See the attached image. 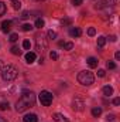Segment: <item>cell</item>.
Instances as JSON below:
<instances>
[{"instance_id": "cell-1", "label": "cell", "mask_w": 120, "mask_h": 122, "mask_svg": "<svg viewBox=\"0 0 120 122\" xmlns=\"http://www.w3.org/2000/svg\"><path fill=\"white\" fill-rule=\"evenodd\" d=\"M34 104H35V94L32 91H24L21 94V97L18 98V101L16 102V111L24 112L28 108L34 107Z\"/></svg>"}, {"instance_id": "cell-2", "label": "cell", "mask_w": 120, "mask_h": 122, "mask_svg": "<svg viewBox=\"0 0 120 122\" xmlns=\"http://www.w3.org/2000/svg\"><path fill=\"white\" fill-rule=\"evenodd\" d=\"M0 74H1V78H3L4 81H13V80L17 78V75H18V70H17L14 65L7 64V65L1 67Z\"/></svg>"}, {"instance_id": "cell-3", "label": "cell", "mask_w": 120, "mask_h": 122, "mask_svg": "<svg viewBox=\"0 0 120 122\" xmlns=\"http://www.w3.org/2000/svg\"><path fill=\"white\" fill-rule=\"evenodd\" d=\"M78 81H79V84H82L85 87H89L95 82V77L90 71H81L78 74Z\"/></svg>"}, {"instance_id": "cell-4", "label": "cell", "mask_w": 120, "mask_h": 122, "mask_svg": "<svg viewBox=\"0 0 120 122\" xmlns=\"http://www.w3.org/2000/svg\"><path fill=\"white\" fill-rule=\"evenodd\" d=\"M40 101H41V104L44 107L51 105L52 104V94L48 92V91H41V94H40Z\"/></svg>"}, {"instance_id": "cell-5", "label": "cell", "mask_w": 120, "mask_h": 122, "mask_svg": "<svg viewBox=\"0 0 120 122\" xmlns=\"http://www.w3.org/2000/svg\"><path fill=\"white\" fill-rule=\"evenodd\" d=\"M35 46H37V50L41 53V51H44V50L48 48V41H47V38L37 37V38H35Z\"/></svg>"}, {"instance_id": "cell-6", "label": "cell", "mask_w": 120, "mask_h": 122, "mask_svg": "<svg viewBox=\"0 0 120 122\" xmlns=\"http://www.w3.org/2000/svg\"><path fill=\"white\" fill-rule=\"evenodd\" d=\"M72 108L75 109V111H83V108H85V102H83V99H81L79 97H75L74 99H72Z\"/></svg>"}, {"instance_id": "cell-7", "label": "cell", "mask_w": 120, "mask_h": 122, "mask_svg": "<svg viewBox=\"0 0 120 122\" xmlns=\"http://www.w3.org/2000/svg\"><path fill=\"white\" fill-rule=\"evenodd\" d=\"M117 3V0H102L99 4H96V9H102V7H113Z\"/></svg>"}, {"instance_id": "cell-8", "label": "cell", "mask_w": 120, "mask_h": 122, "mask_svg": "<svg viewBox=\"0 0 120 122\" xmlns=\"http://www.w3.org/2000/svg\"><path fill=\"white\" fill-rule=\"evenodd\" d=\"M9 108H10V104H9L7 98L3 94H0V111H7Z\"/></svg>"}, {"instance_id": "cell-9", "label": "cell", "mask_w": 120, "mask_h": 122, "mask_svg": "<svg viewBox=\"0 0 120 122\" xmlns=\"http://www.w3.org/2000/svg\"><path fill=\"white\" fill-rule=\"evenodd\" d=\"M69 36L71 37H79V36H82V30L79 27H71L69 29Z\"/></svg>"}, {"instance_id": "cell-10", "label": "cell", "mask_w": 120, "mask_h": 122, "mask_svg": "<svg viewBox=\"0 0 120 122\" xmlns=\"http://www.w3.org/2000/svg\"><path fill=\"white\" fill-rule=\"evenodd\" d=\"M10 30H11V21H10V20L3 21V23H1V31H3V33H9Z\"/></svg>"}, {"instance_id": "cell-11", "label": "cell", "mask_w": 120, "mask_h": 122, "mask_svg": "<svg viewBox=\"0 0 120 122\" xmlns=\"http://www.w3.org/2000/svg\"><path fill=\"white\" fill-rule=\"evenodd\" d=\"M23 121L24 122H38V118H37L35 114H27V115L23 118Z\"/></svg>"}, {"instance_id": "cell-12", "label": "cell", "mask_w": 120, "mask_h": 122, "mask_svg": "<svg viewBox=\"0 0 120 122\" xmlns=\"http://www.w3.org/2000/svg\"><path fill=\"white\" fill-rule=\"evenodd\" d=\"M52 118H54V121L55 122H69L68 121V118H66L65 115H62V114H54Z\"/></svg>"}, {"instance_id": "cell-13", "label": "cell", "mask_w": 120, "mask_h": 122, "mask_svg": "<svg viewBox=\"0 0 120 122\" xmlns=\"http://www.w3.org/2000/svg\"><path fill=\"white\" fill-rule=\"evenodd\" d=\"M26 61H27L28 64H32V62L35 61V53H31V51H28V53L26 54Z\"/></svg>"}, {"instance_id": "cell-14", "label": "cell", "mask_w": 120, "mask_h": 122, "mask_svg": "<svg viewBox=\"0 0 120 122\" xmlns=\"http://www.w3.org/2000/svg\"><path fill=\"white\" fill-rule=\"evenodd\" d=\"M97 62H99V61L96 60L95 57H89V58H88V65H89L90 68H96V67H97Z\"/></svg>"}, {"instance_id": "cell-15", "label": "cell", "mask_w": 120, "mask_h": 122, "mask_svg": "<svg viewBox=\"0 0 120 122\" xmlns=\"http://www.w3.org/2000/svg\"><path fill=\"white\" fill-rule=\"evenodd\" d=\"M92 115H93L95 118L100 117V115H102V108H100V107H95V108H92Z\"/></svg>"}, {"instance_id": "cell-16", "label": "cell", "mask_w": 120, "mask_h": 122, "mask_svg": "<svg viewBox=\"0 0 120 122\" xmlns=\"http://www.w3.org/2000/svg\"><path fill=\"white\" fill-rule=\"evenodd\" d=\"M103 94H105L106 97H110V95L113 94V88H112L110 85H106V87H103Z\"/></svg>"}, {"instance_id": "cell-17", "label": "cell", "mask_w": 120, "mask_h": 122, "mask_svg": "<svg viewBox=\"0 0 120 122\" xmlns=\"http://www.w3.org/2000/svg\"><path fill=\"white\" fill-rule=\"evenodd\" d=\"M105 44H106V37H103V36L97 37V47H99V48H102Z\"/></svg>"}, {"instance_id": "cell-18", "label": "cell", "mask_w": 120, "mask_h": 122, "mask_svg": "<svg viewBox=\"0 0 120 122\" xmlns=\"http://www.w3.org/2000/svg\"><path fill=\"white\" fill-rule=\"evenodd\" d=\"M44 24H45V23H44V20H42V19H37L34 26H35L37 29H42V27H44Z\"/></svg>"}, {"instance_id": "cell-19", "label": "cell", "mask_w": 120, "mask_h": 122, "mask_svg": "<svg viewBox=\"0 0 120 122\" xmlns=\"http://www.w3.org/2000/svg\"><path fill=\"white\" fill-rule=\"evenodd\" d=\"M10 51H11V54H14V56H20V54H21V50H20L17 46H13Z\"/></svg>"}, {"instance_id": "cell-20", "label": "cell", "mask_w": 120, "mask_h": 122, "mask_svg": "<svg viewBox=\"0 0 120 122\" xmlns=\"http://www.w3.org/2000/svg\"><path fill=\"white\" fill-rule=\"evenodd\" d=\"M30 47H31L30 40H24V41H23V48H24V50H30Z\"/></svg>"}, {"instance_id": "cell-21", "label": "cell", "mask_w": 120, "mask_h": 122, "mask_svg": "<svg viewBox=\"0 0 120 122\" xmlns=\"http://www.w3.org/2000/svg\"><path fill=\"white\" fill-rule=\"evenodd\" d=\"M4 13H6V4H4L3 1H0V17H1Z\"/></svg>"}, {"instance_id": "cell-22", "label": "cell", "mask_w": 120, "mask_h": 122, "mask_svg": "<svg viewBox=\"0 0 120 122\" xmlns=\"http://www.w3.org/2000/svg\"><path fill=\"white\" fill-rule=\"evenodd\" d=\"M13 7H14L16 10L21 9V1H20V0H16V1H13Z\"/></svg>"}, {"instance_id": "cell-23", "label": "cell", "mask_w": 120, "mask_h": 122, "mask_svg": "<svg viewBox=\"0 0 120 122\" xmlns=\"http://www.w3.org/2000/svg\"><path fill=\"white\" fill-rule=\"evenodd\" d=\"M106 67H107L109 70H115V68H116V64H115L113 61H107V62H106Z\"/></svg>"}, {"instance_id": "cell-24", "label": "cell", "mask_w": 120, "mask_h": 122, "mask_svg": "<svg viewBox=\"0 0 120 122\" xmlns=\"http://www.w3.org/2000/svg\"><path fill=\"white\" fill-rule=\"evenodd\" d=\"M21 29H23V31H31L32 30V26L31 24H23Z\"/></svg>"}, {"instance_id": "cell-25", "label": "cell", "mask_w": 120, "mask_h": 122, "mask_svg": "<svg viewBox=\"0 0 120 122\" xmlns=\"http://www.w3.org/2000/svg\"><path fill=\"white\" fill-rule=\"evenodd\" d=\"M71 23H72L71 19H64V20H61V24H62V26H69Z\"/></svg>"}, {"instance_id": "cell-26", "label": "cell", "mask_w": 120, "mask_h": 122, "mask_svg": "<svg viewBox=\"0 0 120 122\" xmlns=\"http://www.w3.org/2000/svg\"><path fill=\"white\" fill-rule=\"evenodd\" d=\"M64 47H65V50H68V51H69V50H72V48H74V43H65V44H64Z\"/></svg>"}, {"instance_id": "cell-27", "label": "cell", "mask_w": 120, "mask_h": 122, "mask_svg": "<svg viewBox=\"0 0 120 122\" xmlns=\"http://www.w3.org/2000/svg\"><path fill=\"white\" fill-rule=\"evenodd\" d=\"M20 17H21V19H23V20H27V19H28V17H30V13H28V11H23V13H21V16H20Z\"/></svg>"}, {"instance_id": "cell-28", "label": "cell", "mask_w": 120, "mask_h": 122, "mask_svg": "<svg viewBox=\"0 0 120 122\" xmlns=\"http://www.w3.org/2000/svg\"><path fill=\"white\" fill-rule=\"evenodd\" d=\"M17 40H18V36L17 34H10V41L11 43H16Z\"/></svg>"}, {"instance_id": "cell-29", "label": "cell", "mask_w": 120, "mask_h": 122, "mask_svg": "<svg viewBox=\"0 0 120 122\" xmlns=\"http://www.w3.org/2000/svg\"><path fill=\"white\" fill-rule=\"evenodd\" d=\"M48 37L54 40V38L57 37V33H55V31H52V30H50V31H48Z\"/></svg>"}, {"instance_id": "cell-30", "label": "cell", "mask_w": 120, "mask_h": 122, "mask_svg": "<svg viewBox=\"0 0 120 122\" xmlns=\"http://www.w3.org/2000/svg\"><path fill=\"white\" fill-rule=\"evenodd\" d=\"M50 57H51L52 60H57V58H58V54H57L55 51H51V53H50Z\"/></svg>"}, {"instance_id": "cell-31", "label": "cell", "mask_w": 120, "mask_h": 122, "mask_svg": "<svg viewBox=\"0 0 120 122\" xmlns=\"http://www.w3.org/2000/svg\"><path fill=\"white\" fill-rule=\"evenodd\" d=\"M88 34H89V36H95V34H96V30H95L93 27H90L89 30H88Z\"/></svg>"}, {"instance_id": "cell-32", "label": "cell", "mask_w": 120, "mask_h": 122, "mask_svg": "<svg viewBox=\"0 0 120 122\" xmlns=\"http://www.w3.org/2000/svg\"><path fill=\"white\" fill-rule=\"evenodd\" d=\"M97 75H99V77H105V75H106V71H105V70H99V71H97Z\"/></svg>"}, {"instance_id": "cell-33", "label": "cell", "mask_w": 120, "mask_h": 122, "mask_svg": "<svg viewBox=\"0 0 120 122\" xmlns=\"http://www.w3.org/2000/svg\"><path fill=\"white\" fill-rule=\"evenodd\" d=\"M72 4L74 6H81L82 4V0H72Z\"/></svg>"}, {"instance_id": "cell-34", "label": "cell", "mask_w": 120, "mask_h": 122, "mask_svg": "<svg viewBox=\"0 0 120 122\" xmlns=\"http://www.w3.org/2000/svg\"><path fill=\"white\" fill-rule=\"evenodd\" d=\"M113 105H120V98H115L113 99Z\"/></svg>"}, {"instance_id": "cell-35", "label": "cell", "mask_w": 120, "mask_h": 122, "mask_svg": "<svg viewBox=\"0 0 120 122\" xmlns=\"http://www.w3.org/2000/svg\"><path fill=\"white\" fill-rule=\"evenodd\" d=\"M113 119H115V115H113V114L107 115V121H113Z\"/></svg>"}, {"instance_id": "cell-36", "label": "cell", "mask_w": 120, "mask_h": 122, "mask_svg": "<svg viewBox=\"0 0 120 122\" xmlns=\"http://www.w3.org/2000/svg\"><path fill=\"white\" fill-rule=\"evenodd\" d=\"M115 57H116V60H120V53H119V51L115 54Z\"/></svg>"}, {"instance_id": "cell-37", "label": "cell", "mask_w": 120, "mask_h": 122, "mask_svg": "<svg viewBox=\"0 0 120 122\" xmlns=\"http://www.w3.org/2000/svg\"><path fill=\"white\" fill-rule=\"evenodd\" d=\"M109 38H110V41H116V36H110Z\"/></svg>"}, {"instance_id": "cell-38", "label": "cell", "mask_w": 120, "mask_h": 122, "mask_svg": "<svg viewBox=\"0 0 120 122\" xmlns=\"http://www.w3.org/2000/svg\"><path fill=\"white\" fill-rule=\"evenodd\" d=\"M0 122H7V121H6V119H4L3 117H0Z\"/></svg>"}, {"instance_id": "cell-39", "label": "cell", "mask_w": 120, "mask_h": 122, "mask_svg": "<svg viewBox=\"0 0 120 122\" xmlns=\"http://www.w3.org/2000/svg\"><path fill=\"white\" fill-rule=\"evenodd\" d=\"M1 67H3V62H1V60H0V70H1Z\"/></svg>"}, {"instance_id": "cell-40", "label": "cell", "mask_w": 120, "mask_h": 122, "mask_svg": "<svg viewBox=\"0 0 120 122\" xmlns=\"http://www.w3.org/2000/svg\"><path fill=\"white\" fill-rule=\"evenodd\" d=\"M35 1H44V0H35Z\"/></svg>"}, {"instance_id": "cell-41", "label": "cell", "mask_w": 120, "mask_h": 122, "mask_svg": "<svg viewBox=\"0 0 120 122\" xmlns=\"http://www.w3.org/2000/svg\"><path fill=\"white\" fill-rule=\"evenodd\" d=\"M11 1H16V0H11Z\"/></svg>"}]
</instances>
